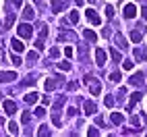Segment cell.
I'll use <instances>...</instances> for the list:
<instances>
[{
  "label": "cell",
  "mask_w": 147,
  "mask_h": 137,
  "mask_svg": "<svg viewBox=\"0 0 147 137\" xmlns=\"http://www.w3.org/2000/svg\"><path fill=\"white\" fill-rule=\"evenodd\" d=\"M17 33H19V37H23V40H29V37L33 35V27L25 21V23H21L17 27Z\"/></svg>",
  "instance_id": "cell-1"
},
{
  "label": "cell",
  "mask_w": 147,
  "mask_h": 137,
  "mask_svg": "<svg viewBox=\"0 0 147 137\" xmlns=\"http://www.w3.org/2000/svg\"><path fill=\"white\" fill-rule=\"evenodd\" d=\"M62 83H64L62 77H56V79H48V81L44 83V87H46V92H54V87H56V85H62Z\"/></svg>",
  "instance_id": "cell-2"
},
{
  "label": "cell",
  "mask_w": 147,
  "mask_h": 137,
  "mask_svg": "<svg viewBox=\"0 0 147 137\" xmlns=\"http://www.w3.org/2000/svg\"><path fill=\"white\" fill-rule=\"evenodd\" d=\"M122 13H124V19H135L137 17V6L135 4H124Z\"/></svg>",
  "instance_id": "cell-3"
},
{
  "label": "cell",
  "mask_w": 147,
  "mask_h": 137,
  "mask_svg": "<svg viewBox=\"0 0 147 137\" xmlns=\"http://www.w3.org/2000/svg\"><path fill=\"white\" fill-rule=\"evenodd\" d=\"M2 106H4V112H6L8 116H13V114L17 112V104H15L13 100H2Z\"/></svg>",
  "instance_id": "cell-4"
},
{
  "label": "cell",
  "mask_w": 147,
  "mask_h": 137,
  "mask_svg": "<svg viewBox=\"0 0 147 137\" xmlns=\"http://www.w3.org/2000/svg\"><path fill=\"white\" fill-rule=\"evenodd\" d=\"M17 79V73H8V71H0V81L2 83H8V81H15Z\"/></svg>",
  "instance_id": "cell-5"
},
{
  "label": "cell",
  "mask_w": 147,
  "mask_h": 137,
  "mask_svg": "<svg viewBox=\"0 0 147 137\" xmlns=\"http://www.w3.org/2000/svg\"><path fill=\"white\" fill-rule=\"evenodd\" d=\"M89 92H91L93 96H97V94H100V92H102V83H100V81H97V79H95V77H93V79L89 81Z\"/></svg>",
  "instance_id": "cell-6"
},
{
  "label": "cell",
  "mask_w": 147,
  "mask_h": 137,
  "mask_svg": "<svg viewBox=\"0 0 147 137\" xmlns=\"http://www.w3.org/2000/svg\"><path fill=\"white\" fill-rule=\"evenodd\" d=\"M87 19H89L91 23H95V25H100L102 23V19H100V15H97L93 8H89V11H87Z\"/></svg>",
  "instance_id": "cell-7"
},
{
  "label": "cell",
  "mask_w": 147,
  "mask_h": 137,
  "mask_svg": "<svg viewBox=\"0 0 147 137\" xmlns=\"http://www.w3.org/2000/svg\"><path fill=\"white\" fill-rule=\"evenodd\" d=\"M95 62L100 66H104V62H106V52L102 50V48H97V50H95Z\"/></svg>",
  "instance_id": "cell-8"
},
{
  "label": "cell",
  "mask_w": 147,
  "mask_h": 137,
  "mask_svg": "<svg viewBox=\"0 0 147 137\" xmlns=\"http://www.w3.org/2000/svg\"><path fill=\"white\" fill-rule=\"evenodd\" d=\"M68 40H77V35L73 31H62L60 35H58V42H68Z\"/></svg>",
  "instance_id": "cell-9"
},
{
  "label": "cell",
  "mask_w": 147,
  "mask_h": 137,
  "mask_svg": "<svg viewBox=\"0 0 147 137\" xmlns=\"http://www.w3.org/2000/svg\"><path fill=\"white\" fill-rule=\"evenodd\" d=\"M83 108H85V114H93L97 108H95V104L91 102V100H85V104H83Z\"/></svg>",
  "instance_id": "cell-10"
},
{
  "label": "cell",
  "mask_w": 147,
  "mask_h": 137,
  "mask_svg": "<svg viewBox=\"0 0 147 137\" xmlns=\"http://www.w3.org/2000/svg\"><path fill=\"white\" fill-rule=\"evenodd\" d=\"M11 48H13L15 52H23V50H25V46H23L21 40H11Z\"/></svg>",
  "instance_id": "cell-11"
},
{
  "label": "cell",
  "mask_w": 147,
  "mask_h": 137,
  "mask_svg": "<svg viewBox=\"0 0 147 137\" xmlns=\"http://www.w3.org/2000/svg\"><path fill=\"white\" fill-rule=\"evenodd\" d=\"M141 96H143L141 92H135V94L131 96V104H129V106H126V110H131V108H133V106H135L137 102H139V100H141Z\"/></svg>",
  "instance_id": "cell-12"
},
{
  "label": "cell",
  "mask_w": 147,
  "mask_h": 137,
  "mask_svg": "<svg viewBox=\"0 0 147 137\" xmlns=\"http://www.w3.org/2000/svg\"><path fill=\"white\" fill-rule=\"evenodd\" d=\"M129 83H131V85H143V75H141V73L133 75L131 79H129Z\"/></svg>",
  "instance_id": "cell-13"
},
{
  "label": "cell",
  "mask_w": 147,
  "mask_h": 137,
  "mask_svg": "<svg viewBox=\"0 0 147 137\" xmlns=\"http://www.w3.org/2000/svg\"><path fill=\"white\" fill-rule=\"evenodd\" d=\"M33 17H35L33 8H31V6H27L25 11H23V19H25V21H33Z\"/></svg>",
  "instance_id": "cell-14"
},
{
  "label": "cell",
  "mask_w": 147,
  "mask_h": 137,
  "mask_svg": "<svg viewBox=\"0 0 147 137\" xmlns=\"http://www.w3.org/2000/svg\"><path fill=\"white\" fill-rule=\"evenodd\" d=\"M131 40H133L135 44H139V42L143 40V33H141V29H135V31L131 33Z\"/></svg>",
  "instance_id": "cell-15"
},
{
  "label": "cell",
  "mask_w": 147,
  "mask_h": 137,
  "mask_svg": "<svg viewBox=\"0 0 147 137\" xmlns=\"http://www.w3.org/2000/svg\"><path fill=\"white\" fill-rule=\"evenodd\" d=\"M83 35H85V40H89V42H95V40H97V33L91 31V29H85Z\"/></svg>",
  "instance_id": "cell-16"
},
{
  "label": "cell",
  "mask_w": 147,
  "mask_h": 137,
  "mask_svg": "<svg viewBox=\"0 0 147 137\" xmlns=\"http://www.w3.org/2000/svg\"><path fill=\"white\" fill-rule=\"evenodd\" d=\"M110 121H112L114 125H120V123L124 121V116H122L120 112H112V116H110Z\"/></svg>",
  "instance_id": "cell-17"
},
{
  "label": "cell",
  "mask_w": 147,
  "mask_h": 137,
  "mask_svg": "<svg viewBox=\"0 0 147 137\" xmlns=\"http://www.w3.org/2000/svg\"><path fill=\"white\" fill-rule=\"evenodd\" d=\"M37 102V94H25V104H35Z\"/></svg>",
  "instance_id": "cell-18"
},
{
  "label": "cell",
  "mask_w": 147,
  "mask_h": 137,
  "mask_svg": "<svg viewBox=\"0 0 147 137\" xmlns=\"http://www.w3.org/2000/svg\"><path fill=\"white\" fill-rule=\"evenodd\" d=\"M135 56L139 58V60H145V58H147V50H141V48H137V50H135Z\"/></svg>",
  "instance_id": "cell-19"
},
{
  "label": "cell",
  "mask_w": 147,
  "mask_h": 137,
  "mask_svg": "<svg viewBox=\"0 0 147 137\" xmlns=\"http://www.w3.org/2000/svg\"><path fill=\"white\" fill-rule=\"evenodd\" d=\"M52 11L54 13H60L62 11V2H60V0H52Z\"/></svg>",
  "instance_id": "cell-20"
},
{
  "label": "cell",
  "mask_w": 147,
  "mask_h": 137,
  "mask_svg": "<svg viewBox=\"0 0 147 137\" xmlns=\"http://www.w3.org/2000/svg\"><path fill=\"white\" fill-rule=\"evenodd\" d=\"M6 127H8V133H13V135L19 133V125H17V123H8Z\"/></svg>",
  "instance_id": "cell-21"
},
{
  "label": "cell",
  "mask_w": 147,
  "mask_h": 137,
  "mask_svg": "<svg viewBox=\"0 0 147 137\" xmlns=\"http://www.w3.org/2000/svg\"><path fill=\"white\" fill-rule=\"evenodd\" d=\"M110 56L114 58V62H120V52L114 50V48H110Z\"/></svg>",
  "instance_id": "cell-22"
},
{
  "label": "cell",
  "mask_w": 147,
  "mask_h": 137,
  "mask_svg": "<svg viewBox=\"0 0 147 137\" xmlns=\"http://www.w3.org/2000/svg\"><path fill=\"white\" fill-rule=\"evenodd\" d=\"M13 23H15V15H13V13H8V15H6V21H4V25H6V27H11Z\"/></svg>",
  "instance_id": "cell-23"
},
{
  "label": "cell",
  "mask_w": 147,
  "mask_h": 137,
  "mask_svg": "<svg viewBox=\"0 0 147 137\" xmlns=\"http://www.w3.org/2000/svg\"><path fill=\"white\" fill-rule=\"evenodd\" d=\"M116 44H118V48H126V42H124V37L118 33V35H116Z\"/></svg>",
  "instance_id": "cell-24"
},
{
  "label": "cell",
  "mask_w": 147,
  "mask_h": 137,
  "mask_svg": "<svg viewBox=\"0 0 147 137\" xmlns=\"http://www.w3.org/2000/svg\"><path fill=\"white\" fill-rule=\"evenodd\" d=\"M79 54H81V58H85V54H87V44H79Z\"/></svg>",
  "instance_id": "cell-25"
},
{
  "label": "cell",
  "mask_w": 147,
  "mask_h": 137,
  "mask_svg": "<svg viewBox=\"0 0 147 137\" xmlns=\"http://www.w3.org/2000/svg\"><path fill=\"white\" fill-rule=\"evenodd\" d=\"M37 135H50V129H48L46 125H42V127H40V131H37Z\"/></svg>",
  "instance_id": "cell-26"
},
{
  "label": "cell",
  "mask_w": 147,
  "mask_h": 137,
  "mask_svg": "<svg viewBox=\"0 0 147 137\" xmlns=\"http://www.w3.org/2000/svg\"><path fill=\"white\" fill-rule=\"evenodd\" d=\"M104 102H106L108 108H112V106H114V98H112V96H106V100H104Z\"/></svg>",
  "instance_id": "cell-27"
},
{
  "label": "cell",
  "mask_w": 147,
  "mask_h": 137,
  "mask_svg": "<svg viewBox=\"0 0 147 137\" xmlns=\"http://www.w3.org/2000/svg\"><path fill=\"white\" fill-rule=\"evenodd\" d=\"M58 68H60V71H71V62H60Z\"/></svg>",
  "instance_id": "cell-28"
},
{
  "label": "cell",
  "mask_w": 147,
  "mask_h": 137,
  "mask_svg": "<svg viewBox=\"0 0 147 137\" xmlns=\"http://www.w3.org/2000/svg\"><path fill=\"white\" fill-rule=\"evenodd\" d=\"M106 15H108V19H112V17H114V8H112L110 4L106 6Z\"/></svg>",
  "instance_id": "cell-29"
},
{
  "label": "cell",
  "mask_w": 147,
  "mask_h": 137,
  "mask_svg": "<svg viewBox=\"0 0 147 137\" xmlns=\"http://www.w3.org/2000/svg\"><path fill=\"white\" fill-rule=\"evenodd\" d=\"M71 21H73V23H79V13H77V11L71 13Z\"/></svg>",
  "instance_id": "cell-30"
},
{
  "label": "cell",
  "mask_w": 147,
  "mask_h": 137,
  "mask_svg": "<svg viewBox=\"0 0 147 137\" xmlns=\"http://www.w3.org/2000/svg\"><path fill=\"white\" fill-rule=\"evenodd\" d=\"M27 58H29V62H35V60H37V52H29Z\"/></svg>",
  "instance_id": "cell-31"
},
{
  "label": "cell",
  "mask_w": 147,
  "mask_h": 137,
  "mask_svg": "<svg viewBox=\"0 0 147 137\" xmlns=\"http://www.w3.org/2000/svg\"><path fill=\"white\" fill-rule=\"evenodd\" d=\"M122 66H124V71H131V68H133V60H124Z\"/></svg>",
  "instance_id": "cell-32"
},
{
  "label": "cell",
  "mask_w": 147,
  "mask_h": 137,
  "mask_svg": "<svg viewBox=\"0 0 147 137\" xmlns=\"http://www.w3.org/2000/svg\"><path fill=\"white\" fill-rule=\"evenodd\" d=\"M35 48H37V50H44V37H40V40L35 42Z\"/></svg>",
  "instance_id": "cell-33"
},
{
  "label": "cell",
  "mask_w": 147,
  "mask_h": 137,
  "mask_svg": "<svg viewBox=\"0 0 147 137\" xmlns=\"http://www.w3.org/2000/svg\"><path fill=\"white\" fill-rule=\"evenodd\" d=\"M110 79H112L114 83H118V81H120V73H112V75H110Z\"/></svg>",
  "instance_id": "cell-34"
},
{
  "label": "cell",
  "mask_w": 147,
  "mask_h": 137,
  "mask_svg": "<svg viewBox=\"0 0 147 137\" xmlns=\"http://www.w3.org/2000/svg\"><path fill=\"white\" fill-rule=\"evenodd\" d=\"M21 121H23V123H29V121H31V114H29V112H23Z\"/></svg>",
  "instance_id": "cell-35"
},
{
  "label": "cell",
  "mask_w": 147,
  "mask_h": 137,
  "mask_svg": "<svg viewBox=\"0 0 147 137\" xmlns=\"http://www.w3.org/2000/svg\"><path fill=\"white\" fill-rule=\"evenodd\" d=\"M68 90H71V92H75V90H79V83H77V81H73V83H68Z\"/></svg>",
  "instance_id": "cell-36"
},
{
  "label": "cell",
  "mask_w": 147,
  "mask_h": 137,
  "mask_svg": "<svg viewBox=\"0 0 147 137\" xmlns=\"http://www.w3.org/2000/svg\"><path fill=\"white\" fill-rule=\"evenodd\" d=\"M46 114V110L42 108V106H40V108H35V116H44Z\"/></svg>",
  "instance_id": "cell-37"
},
{
  "label": "cell",
  "mask_w": 147,
  "mask_h": 137,
  "mask_svg": "<svg viewBox=\"0 0 147 137\" xmlns=\"http://www.w3.org/2000/svg\"><path fill=\"white\" fill-rule=\"evenodd\" d=\"M52 123L58 127V125H60V116H58V114H54V116H52Z\"/></svg>",
  "instance_id": "cell-38"
},
{
  "label": "cell",
  "mask_w": 147,
  "mask_h": 137,
  "mask_svg": "<svg viewBox=\"0 0 147 137\" xmlns=\"http://www.w3.org/2000/svg\"><path fill=\"white\" fill-rule=\"evenodd\" d=\"M64 54H66L68 58H71V56H73V48H71V46H68V48H64Z\"/></svg>",
  "instance_id": "cell-39"
},
{
  "label": "cell",
  "mask_w": 147,
  "mask_h": 137,
  "mask_svg": "<svg viewBox=\"0 0 147 137\" xmlns=\"http://www.w3.org/2000/svg\"><path fill=\"white\" fill-rule=\"evenodd\" d=\"M50 54H52V56H58V54H60V50H58V48H52Z\"/></svg>",
  "instance_id": "cell-40"
},
{
  "label": "cell",
  "mask_w": 147,
  "mask_h": 137,
  "mask_svg": "<svg viewBox=\"0 0 147 137\" xmlns=\"http://www.w3.org/2000/svg\"><path fill=\"white\" fill-rule=\"evenodd\" d=\"M87 135H91V137H93V135H97V129H93V127H91V129L87 131Z\"/></svg>",
  "instance_id": "cell-41"
},
{
  "label": "cell",
  "mask_w": 147,
  "mask_h": 137,
  "mask_svg": "<svg viewBox=\"0 0 147 137\" xmlns=\"http://www.w3.org/2000/svg\"><path fill=\"white\" fill-rule=\"evenodd\" d=\"M13 62H15V64H21L23 60H21V58H19V56H13Z\"/></svg>",
  "instance_id": "cell-42"
},
{
  "label": "cell",
  "mask_w": 147,
  "mask_h": 137,
  "mask_svg": "<svg viewBox=\"0 0 147 137\" xmlns=\"http://www.w3.org/2000/svg\"><path fill=\"white\" fill-rule=\"evenodd\" d=\"M95 123L100 125V127H104V119H102V116H97V119H95Z\"/></svg>",
  "instance_id": "cell-43"
},
{
  "label": "cell",
  "mask_w": 147,
  "mask_h": 137,
  "mask_svg": "<svg viewBox=\"0 0 147 137\" xmlns=\"http://www.w3.org/2000/svg\"><path fill=\"white\" fill-rule=\"evenodd\" d=\"M77 114V108H68V116H75Z\"/></svg>",
  "instance_id": "cell-44"
},
{
  "label": "cell",
  "mask_w": 147,
  "mask_h": 137,
  "mask_svg": "<svg viewBox=\"0 0 147 137\" xmlns=\"http://www.w3.org/2000/svg\"><path fill=\"white\" fill-rule=\"evenodd\" d=\"M141 15H143V19L147 21V6H143V11H141Z\"/></svg>",
  "instance_id": "cell-45"
},
{
  "label": "cell",
  "mask_w": 147,
  "mask_h": 137,
  "mask_svg": "<svg viewBox=\"0 0 147 137\" xmlns=\"http://www.w3.org/2000/svg\"><path fill=\"white\" fill-rule=\"evenodd\" d=\"M11 2H13L15 6H21V4H23V0H11Z\"/></svg>",
  "instance_id": "cell-46"
},
{
  "label": "cell",
  "mask_w": 147,
  "mask_h": 137,
  "mask_svg": "<svg viewBox=\"0 0 147 137\" xmlns=\"http://www.w3.org/2000/svg\"><path fill=\"white\" fill-rule=\"evenodd\" d=\"M33 2H42V0H33Z\"/></svg>",
  "instance_id": "cell-47"
},
{
  "label": "cell",
  "mask_w": 147,
  "mask_h": 137,
  "mask_svg": "<svg viewBox=\"0 0 147 137\" xmlns=\"http://www.w3.org/2000/svg\"><path fill=\"white\" fill-rule=\"evenodd\" d=\"M0 102H2V94H0Z\"/></svg>",
  "instance_id": "cell-48"
},
{
  "label": "cell",
  "mask_w": 147,
  "mask_h": 137,
  "mask_svg": "<svg viewBox=\"0 0 147 137\" xmlns=\"http://www.w3.org/2000/svg\"><path fill=\"white\" fill-rule=\"evenodd\" d=\"M89 2H95V0H89Z\"/></svg>",
  "instance_id": "cell-49"
}]
</instances>
